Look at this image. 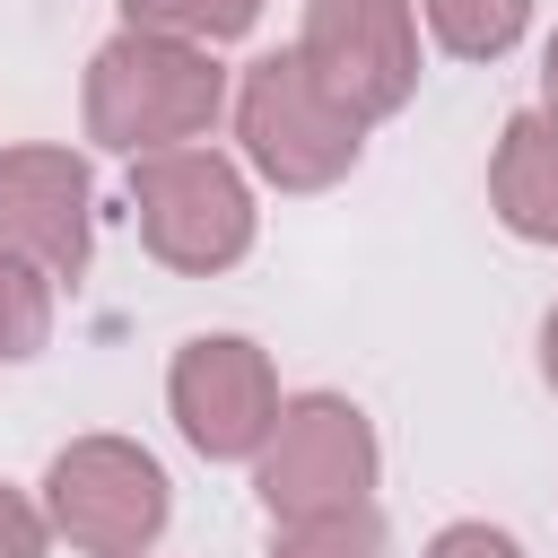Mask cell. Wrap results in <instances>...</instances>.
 Wrapping results in <instances>:
<instances>
[{
    "label": "cell",
    "instance_id": "obj_1",
    "mask_svg": "<svg viewBox=\"0 0 558 558\" xmlns=\"http://www.w3.org/2000/svg\"><path fill=\"white\" fill-rule=\"evenodd\" d=\"M227 105V70L209 61V44H174V35H113L87 61V140L113 157H157V148H192Z\"/></svg>",
    "mask_w": 558,
    "mask_h": 558
},
{
    "label": "cell",
    "instance_id": "obj_2",
    "mask_svg": "<svg viewBox=\"0 0 558 558\" xmlns=\"http://www.w3.org/2000/svg\"><path fill=\"white\" fill-rule=\"evenodd\" d=\"M235 140L244 157L279 183V192H323L357 166L366 148V122L349 105L323 96V78L296 61V52H262L244 78H235Z\"/></svg>",
    "mask_w": 558,
    "mask_h": 558
},
{
    "label": "cell",
    "instance_id": "obj_3",
    "mask_svg": "<svg viewBox=\"0 0 558 558\" xmlns=\"http://www.w3.org/2000/svg\"><path fill=\"white\" fill-rule=\"evenodd\" d=\"M131 218H140V244L192 279L244 262V244H253V192L218 148L131 157Z\"/></svg>",
    "mask_w": 558,
    "mask_h": 558
},
{
    "label": "cell",
    "instance_id": "obj_4",
    "mask_svg": "<svg viewBox=\"0 0 558 558\" xmlns=\"http://www.w3.org/2000/svg\"><path fill=\"white\" fill-rule=\"evenodd\" d=\"M270 523H323V514H357L375 488V427L357 401L340 392H305L279 410L262 471H253Z\"/></svg>",
    "mask_w": 558,
    "mask_h": 558
},
{
    "label": "cell",
    "instance_id": "obj_5",
    "mask_svg": "<svg viewBox=\"0 0 558 558\" xmlns=\"http://www.w3.org/2000/svg\"><path fill=\"white\" fill-rule=\"evenodd\" d=\"M44 514L87 558H148V541L166 532L174 497H166V471L131 436H78L44 471Z\"/></svg>",
    "mask_w": 558,
    "mask_h": 558
},
{
    "label": "cell",
    "instance_id": "obj_6",
    "mask_svg": "<svg viewBox=\"0 0 558 558\" xmlns=\"http://www.w3.org/2000/svg\"><path fill=\"white\" fill-rule=\"evenodd\" d=\"M296 61L323 78L331 105H349L357 122H384L418 87V17L410 0H305Z\"/></svg>",
    "mask_w": 558,
    "mask_h": 558
},
{
    "label": "cell",
    "instance_id": "obj_7",
    "mask_svg": "<svg viewBox=\"0 0 558 558\" xmlns=\"http://www.w3.org/2000/svg\"><path fill=\"white\" fill-rule=\"evenodd\" d=\"M166 401H174V427L192 436V453H209V462H244L279 427V375L235 331L183 340L174 366H166Z\"/></svg>",
    "mask_w": 558,
    "mask_h": 558
},
{
    "label": "cell",
    "instance_id": "obj_8",
    "mask_svg": "<svg viewBox=\"0 0 558 558\" xmlns=\"http://www.w3.org/2000/svg\"><path fill=\"white\" fill-rule=\"evenodd\" d=\"M0 253L44 279L87 270V166L70 148H0Z\"/></svg>",
    "mask_w": 558,
    "mask_h": 558
},
{
    "label": "cell",
    "instance_id": "obj_9",
    "mask_svg": "<svg viewBox=\"0 0 558 558\" xmlns=\"http://www.w3.org/2000/svg\"><path fill=\"white\" fill-rule=\"evenodd\" d=\"M488 201L523 244H558V113H514L488 157Z\"/></svg>",
    "mask_w": 558,
    "mask_h": 558
},
{
    "label": "cell",
    "instance_id": "obj_10",
    "mask_svg": "<svg viewBox=\"0 0 558 558\" xmlns=\"http://www.w3.org/2000/svg\"><path fill=\"white\" fill-rule=\"evenodd\" d=\"M427 9V35L453 52V61H497L523 44L532 26V0H418Z\"/></svg>",
    "mask_w": 558,
    "mask_h": 558
},
{
    "label": "cell",
    "instance_id": "obj_11",
    "mask_svg": "<svg viewBox=\"0 0 558 558\" xmlns=\"http://www.w3.org/2000/svg\"><path fill=\"white\" fill-rule=\"evenodd\" d=\"M262 17V0H122L131 35H174V44H235Z\"/></svg>",
    "mask_w": 558,
    "mask_h": 558
},
{
    "label": "cell",
    "instance_id": "obj_12",
    "mask_svg": "<svg viewBox=\"0 0 558 558\" xmlns=\"http://www.w3.org/2000/svg\"><path fill=\"white\" fill-rule=\"evenodd\" d=\"M52 340V279L17 253H0V366L35 357Z\"/></svg>",
    "mask_w": 558,
    "mask_h": 558
},
{
    "label": "cell",
    "instance_id": "obj_13",
    "mask_svg": "<svg viewBox=\"0 0 558 558\" xmlns=\"http://www.w3.org/2000/svg\"><path fill=\"white\" fill-rule=\"evenodd\" d=\"M270 558H384V523H375V506L323 514V523H288Z\"/></svg>",
    "mask_w": 558,
    "mask_h": 558
},
{
    "label": "cell",
    "instance_id": "obj_14",
    "mask_svg": "<svg viewBox=\"0 0 558 558\" xmlns=\"http://www.w3.org/2000/svg\"><path fill=\"white\" fill-rule=\"evenodd\" d=\"M44 532H52V514H35V506L0 480V558H44Z\"/></svg>",
    "mask_w": 558,
    "mask_h": 558
},
{
    "label": "cell",
    "instance_id": "obj_15",
    "mask_svg": "<svg viewBox=\"0 0 558 558\" xmlns=\"http://www.w3.org/2000/svg\"><path fill=\"white\" fill-rule=\"evenodd\" d=\"M427 558H523L497 523H445L436 541H427Z\"/></svg>",
    "mask_w": 558,
    "mask_h": 558
},
{
    "label": "cell",
    "instance_id": "obj_16",
    "mask_svg": "<svg viewBox=\"0 0 558 558\" xmlns=\"http://www.w3.org/2000/svg\"><path fill=\"white\" fill-rule=\"evenodd\" d=\"M541 375H549V392H558V305H549V323H541Z\"/></svg>",
    "mask_w": 558,
    "mask_h": 558
},
{
    "label": "cell",
    "instance_id": "obj_17",
    "mask_svg": "<svg viewBox=\"0 0 558 558\" xmlns=\"http://www.w3.org/2000/svg\"><path fill=\"white\" fill-rule=\"evenodd\" d=\"M541 96H549V113H558V35H549V52H541Z\"/></svg>",
    "mask_w": 558,
    "mask_h": 558
}]
</instances>
